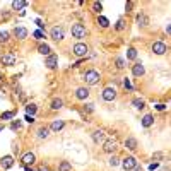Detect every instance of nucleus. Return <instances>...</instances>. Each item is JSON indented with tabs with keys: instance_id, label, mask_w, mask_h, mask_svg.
I'll use <instances>...</instances> for the list:
<instances>
[{
	"instance_id": "obj_1",
	"label": "nucleus",
	"mask_w": 171,
	"mask_h": 171,
	"mask_svg": "<svg viewBox=\"0 0 171 171\" xmlns=\"http://www.w3.org/2000/svg\"><path fill=\"white\" fill-rule=\"evenodd\" d=\"M84 81L87 82L89 86L98 84V82H99V72H96V70H87V72L84 74Z\"/></svg>"
},
{
	"instance_id": "obj_2",
	"label": "nucleus",
	"mask_w": 171,
	"mask_h": 171,
	"mask_svg": "<svg viewBox=\"0 0 171 171\" xmlns=\"http://www.w3.org/2000/svg\"><path fill=\"white\" fill-rule=\"evenodd\" d=\"M86 34H87V31H86V27L82 26V24H74V26H72V36L74 38L82 40V38H86Z\"/></svg>"
},
{
	"instance_id": "obj_3",
	"label": "nucleus",
	"mask_w": 171,
	"mask_h": 171,
	"mask_svg": "<svg viewBox=\"0 0 171 171\" xmlns=\"http://www.w3.org/2000/svg\"><path fill=\"white\" fill-rule=\"evenodd\" d=\"M0 62H2V65H5V67H12V65H15V55L12 52H9L0 58Z\"/></svg>"
},
{
	"instance_id": "obj_4",
	"label": "nucleus",
	"mask_w": 171,
	"mask_h": 171,
	"mask_svg": "<svg viewBox=\"0 0 171 171\" xmlns=\"http://www.w3.org/2000/svg\"><path fill=\"white\" fill-rule=\"evenodd\" d=\"M87 52H89V48H87V45H84V43H77V45L74 46V55L75 56H86L87 55Z\"/></svg>"
},
{
	"instance_id": "obj_5",
	"label": "nucleus",
	"mask_w": 171,
	"mask_h": 171,
	"mask_svg": "<svg viewBox=\"0 0 171 171\" xmlns=\"http://www.w3.org/2000/svg\"><path fill=\"white\" fill-rule=\"evenodd\" d=\"M137 166V161H135V157H125V159L122 161V168L125 171H130V169H134V168Z\"/></svg>"
},
{
	"instance_id": "obj_6",
	"label": "nucleus",
	"mask_w": 171,
	"mask_h": 171,
	"mask_svg": "<svg viewBox=\"0 0 171 171\" xmlns=\"http://www.w3.org/2000/svg\"><path fill=\"white\" fill-rule=\"evenodd\" d=\"M50 34H52V38L55 41H62L63 40V36H65V33H63V27H58V26H55L52 31H50Z\"/></svg>"
},
{
	"instance_id": "obj_7",
	"label": "nucleus",
	"mask_w": 171,
	"mask_h": 171,
	"mask_svg": "<svg viewBox=\"0 0 171 171\" xmlns=\"http://www.w3.org/2000/svg\"><path fill=\"white\" fill-rule=\"evenodd\" d=\"M101 96H103L104 101H113L116 98V91L113 89V87H106V89L103 91V94H101Z\"/></svg>"
},
{
	"instance_id": "obj_8",
	"label": "nucleus",
	"mask_w": 171,
	"mask_h": 171,
	"mask_svg": "<svg viewBox=\"0 0 171 171\" xmlns=\"http://www.w3.org/2000/svg\"><path fill=\"white\" fill-rule=\"evenodd\" d=\"M152 52L156 53V55H164V53L168 52V48H166V45H164V43L156 41V43L152 45Z\"/></svg>"
},
{
	"instance_id": "obj_9",
	"label": "nucleus",
	"mask_w": 171,
	"mask_h": 171,
	"mask_svg": "<svg viewBox=\"0 0 171 171\" xmlns=\"http://www.w3.org/2000/svg\"><path fill=\"white\" fill-rule=\"evenodd\" d=\"M132 74L135 75V77H142V75L145 74V69H144V65L142 63H134V67H132Z\"/></svg>"
},
{
	"instance_id": "obj_10",
	"label": "nucleus",
	"mask_w": 171,
	"mask_h": 171,
	"mask_svg": "<svg viewBox=\"0 0 171 171\" xmlns=\"http://www.w3.org/2000/svg\"><path fill=\"white\" fill-rule=\"evenodd\" d=\"M14 36L19 38V40H26V38H27V29H26V27H23V26H17L14 29Z\"/></svg>"
},
{
	"instance_id": "obj_11",
	"label": "nucleus",
	"mask_w": 171,
	"mask_h": 171,
	"mask_svg": "<svg viewBox=\"0 0 171 171\" xmlns=\"http://www.w3.org/2000/svg\"><path fill=\"white\" fill-rule=\"evenodd\" d=\"M45 65H46L48 69H55L56 65H58V58H56V55H50V56H46Z\"/></svg>"
},
{
	"instance_id": "obj_12",
	"label": "nucleus",
	"mask_w": 171,
	"mask_h": 171,
	"mask_svg": "<svg viewBox=\"0 0 171 171\" xmlns=\"http://www.w3.org/2000/svg\"><path fill=\"white\" fill-rule=\"evenodd\" d=\"M12 164H14V157L12 156H4L2 159H0V166L4 168V169H9Z\"/></svg>"
},
{
	"instance_id": "obj_13",
	"label": "nucleus",
	"mask_w": 171,
	"mask_h": 171,
	"mask_svg": "<svg viewBox=\"0 0 171 171\" xmlns=\"http://www.w3.org/2000/svg\"><path fill=\"white\" fill-rule=\"evenodd\" d=\"M115 149H116V142L115 140H106L104 145H103V151L104 152H108V154L115 152Z\"/></svg>"
},
{
	"instance_id": "obj_14",
	"label": "nucleus",
	"mask_w": 171,
	"mask_h": 171,
	"mask_svg": "<svg viewBox=\"0 0 171 171\" xmlns=\"http://www.w3.org/2000/svg\"><path fill=\"white\" fill-rule=\"evenodd\" d=\"M87 96H89V89L87 87H79L75 91V98L77 99H87Z\"/></svg>"
},
{
	"instance_id": "obj_15",
	"label": "nucleus",
	"mask_w": 171,
	"mask_h": 171,
	"mask_svg": "<svg viewBox=\"0 0 171 171\" xmlns=\"http://www.w3.org/2000/svg\"><path fill=\"white\" fill-rule=\"evenodd\" d=\"M38 52H40L41 55H46V56L52 55V48H50V46L46 45V43H41V45L38 46Z\"/></svg>"
},
{
	"instance_id": "obj_16",
	"label": "nucleus",
	"mask_w": 171,
	"mask_h": 171,
	"mask_svg": "<svg viewBox=\"0 0 171 171\" xmlns=\"http://www.w3.org/2000/svg\"><path fill=\"white\" fill-rule=\"evenodd\" d=\"M63 125H65L63 120H55V122L52 123V127H50V130H52V132H58V130H62V128H63Z\"/></svg>"
},
{
	"instance_id": "obj_17",
	"label": "nucleus",
	"mask_w": 171,
	"mask_h": 171,
	"mask_svg": "<svg viewBox=\"0 0 171 171\" xmlns=\"http://www.w3.org/2000/svg\"><path fill=\"white\" fill-rule=\"evenodd\" d=\"M93 140L96 142V144L103 142V140H104V132H103V130H96V132L93 134Z\"/></svg>"
},
{
	"instance_id": "obj_18",
	"label": "nucleus",
	"mask_w": 171,
	"mask_h": 171,
	"mask_svg": "<svg viewBox=\"0 0 171 171\" xmlns=\"http://www.w3.org/2000/svg\"><path fill=\"white\" fill-rule=\"evenodd\" d=\"M34 159H36V157H34V154L33 152H27V154H24L23 156V164H33L34 163Z\"/></svg>"
},
{
	"instance_id": "obj_19",
	"label": "nucleus",
	"mask_w": 171,
	"mask_h": 171,
	"mask_svg": "<svg viewBox=\"0 0 171 171\" xmlns=\"http://www.w3.org/2000/svg\"><path fill=\"white\" fill-rule=\"evenodd\" d=\"M137 23H139V26H147V24H149V17L140 12V14L137 15Z\"/></svg>"
},
{
	"instance_id": "obj_20",
	"label": "nucleus",
	"mask_w": 171,
	"mask_h": 171,
	"mask_svg": "<svg viewBox=\"0 0 171 171\" xmlns=\"http://www.w3.org/2000/svg\"><path fill=\"white\" fill-rule=\"evenodd\" d=\"M125 147L127 149H130V151H135V149H137V140H135V139H127L125 140Z\"/></svg>"
},
{
	"instance_id": "obj_21",
	"label": "nucleus",
	"mask_w": 171,
	"mask_h": 171,
	"mask_svg": "<svg viewBox=\"0 0 171 171\" xmlns=\"http://www.w3.org/2000/svg\"><path fill=\"white\" fill-rule=\"evenodd\" d=\"M48 135H50V127H41L38 130V137L40 139H46Z\"/></svg>"
},
{
	"instance_id": "obj_22",
	"label": "nucleus",
	"mask_w": 171,
	"mask_h": 171,
	"mask_svg": "<svg viewBox=\"0 0 171 171\" xmlns=\"http://www.w3.org/2000/svg\"><path fill=\"white\" fill-rule=\"evenodd\" d=\"M152 123H154L152 115H145L144 118H142V127H145V128H147V127H151Z\"/></svg>"
},
{
	"instance_id": "obj_23",
	"label": "nucleus",
	"mask_w": 171,
	"mask_h": 171,
	"mask_svg": "<svg viewBox=\"0 0 171 171\" xmlns=\"http://www.w3.org/2000/svg\"><path fill=\"white\" fill-rule=\"evenodd\" d=\"M26 5H27L26 0H14V2H12V9H15V10H17V9H24Z\"/></svg>"
},
{
	"instance_id": "obj_24",
	"label": "nucleus",
	"mask_w": 171,
	"mask_h": 171,
	"mask_svg": "<svg viewBox=\"0 0 171 171\" xmlns=\"http://www.w3.org/2000/svg\"><path fill=\"white\" fill-rule=\"evenodd\" d=\"M36 111H38V106H36V104H27V106H26V113H27L29 116H34V115H36Z\"/></svg>"
},
{
	"instance_id": "obj_25",
	"label": "nucleus",
	"mask_w": 171,
	"mask_h": 171,
	"mask_svg": "<svg viewBox=\"0 0 171 171\" xmlns=\"http://www.w3.org/2000/svg\"><path fill=\"white\" fill-rule=\"evenodd\" d=\"M127 58H128V60H135V58H137V50H135V48H128V50H127Z\"/></svg>"
},
{
	"instance_id": "obj_26",
	"label": "nucleus",
	"mask_w": 171,
	"mask_h": 171,
	"mask_svg": "<svg viewBox=\"0 0 171 171\" xmlns=\"http://www.w3.org/2000/svg\"><path fill=\"white\" fill-rule=\"evenodd\" d=\"M98 24H99L101 27H108V26H110L108 19L104 17V15H99V19H98Z\"/></svg>"
},
{
	"instance_id": "obj_27",
	"label": "nucleus",
	"mask_w": 171,
	"mask_h": 171,
	"mask_svg": "<svg viewBox=\"0 0 171 171\" xmlns=\"http://www.w3.org/2000/svg\"><path fill=\"white\" fill-rule=\"evenodd\" d=\"M63 106V101L62 99H53L52 101V110H60Z\"/></svg>"
},
{
	"instance_id": "obj_28",
	"label": "nucleus",
	"mask_w": 171,
	"mask_h": 171,
	"mask_svg": "<svg viewBox=\"0 0 171 171\" xmlns=\"http://www.w3.org/2000/svg\"><path fill=\"white\" fill-rule=\"evenodd\" d=\"M134 106H135L137 110H142V108L145 106L144 99H139V98H135V99H134Z\"/></svg>"
},
{
	"instance_id": "obj_29",
	"label": "nucleus",
	"mask_w": 171,
	"mask_h": 171,
	"mask_svg": "<svg viewBox=\"0 0 171 171\" xmlns=\"http://www.w3.org/2000/svg\"><path fill=\"white\" fill-rule=\"evenodd\" d=\"M60 171H72V166L67 161H63V163H60Z\"/></svg>"
},
{
	"instance_id": "obj_30",
	"label": "nucleus",
	"mask_w": 171,
	"mask_h": 171,
	"mask_svg": "<svg viewBox=\"0 0 171 171\" xmlns=\"http://www.w3.org/2000/svg\"><path fill=\"white\" fill-rule=\"evenodd\" d=\"M21 127H23L21 120H14V122H12V125H10V128H12V130H19Z\"/></svg>"
},
{
	"instance_id": "obj_31",
	"label": "nucleus",
	"mask_w": 171,
	"mask_h": 171,
	"mask_svg": "<svg viewBox=\"0 0 171 171\" xmlns=\"http://www.w3.org/2000/svg\"><path fill=\"white\" fill-rule=\"evenodd\" d=\"M9 41V33L7 31H2L0 33V43H7Z\"/></svg>"
},
{
	"instance_id": "obj_32",
	"label": "nucleus",
	"mask_w": 171,
	"mask_h": 171,
	"mask_svg": "<svg viewBox=\"0 0 171 171\" xmlns=\"http://www.w3.org/2000/svg\"><path fill=\"white\" fill-rule=\"evenodd\" d=\"M93 10L94 12H101V10H103V4H101V2H94V4H93Z\"/></svg>"
},
{
	"instance_id": "obj_33",
	"label": "nucleus",
	"mask_w": 171,
	"mask_h": 171,
	"mask_svg": "<svg viewBox=\"0 0 171 171\" xmlns=\"http://www.w3.org/2000/svg\"><path fill=\"white\" fill-rule=\"evenodd\" d=\"M12 116H14V113H12V111H5V113H2L0 118H2V120H10Z\"/></svg>"
},
{
	"instance_id": "obj_34",
	"label": "nucleus",
	"mask_w": 171,
	"mask_h": 171,
	"mask_svg": "<svg viewBox=\"0 0 171 171\" xmlns=\"http://www.w3.org/2000/svg\"><path fill=\"white\" fill-rule=\"evenodd\" d=\"M116 67H118V69H123V67H125V60H123V58H116Z\"/></svg>"
},
{
	"instance_id": "obj_35",
	"label": "nucleus",
	"mask_w": 171,
	"mask_h": 171,
	"mask_svg": "<svg viewBox=\"0 0 171 171\" xmlns=\"http://www.w3.org/2000/svg\"><path fill=\"white\" fill-rule=\"evenodd\" d=\"M33 36L36 38V40H41L45 34H43V31H41V29H38V31H34V33H33Z\"/></svg>"
},
{
	"instance_id": "obj_36",
	"label": "nucleus",
	"mask_w": 171,
	"mask_h": 171,
	"mask_svg": "<svg viewBox=\"0 0 171 171\" xmlns=\"http://www.w3.org/2000/svg\"><path fill=\"white\" fill-rule=\"evenodd\" d=\"M118 163H120V159L116 156H113L111 159H110V166H118Z\"/></svg>"
},
{
	"instance_id": "obj_37",
	"label": "nucleus",
	"mask_w": 171,
	"mask_h": 171,
	"mask_svg": "<svg viewBox=\"0 0 171 171\" xmlns=\"http://www.w3.org/2000/svg\"><path fill=\"white\" fill-rule=\"evenodd\" d=\"M116 29H118V31H122L123 29V27H125V23H123V19H118V23H116Z\"/></svg>"
},
{
	"instance_id": "obj_38",
	"label": "nucleus",
	"mask_w": 171,
	"mask_h": 171,
	"mask_svg": "<svg viewBox=\"0 0 171 171\" xmlns=\"http://www.w3.org/2000/svg\"><path fill=\"white\" fill-rule=\"evenodd\" d=\"M123 86H125L127 89H132V84H130V81H128V79H123Z\"/></svg>"
},
{
	"instance_id": "obj_39",
	"label": "nucleus",
	"mask_w": 171,
	"mask_h": 171,
	"mask_svg": "<svg viewBox=\"0 0 171 171\" xmlns=\"http://www.w3.org/2000/svg\"><path fill=\"white\" fill-rule=\"evenodd\" d=\"M164 108H166L164 104H157V106H156V110H157V111H164Z\"/></svg>"
},
{
	"instance_id": "obj_40",
	"label": "nucleus",
	"mask_w": 171,
	"mask_h": 171,
	"mask_svg": "<svg viewBox=\"0 0 171 171\" xmlns=\"http://www.w3.org/2000/svg\"><path fill=\"white\" fill-rule=\"evenodd\" d=\"M26 122L27 123H34V118H33V116H29V115H26Z\"/></svg>"
},
{
	"instance_id": "obj_41",
	"label": "nucleus",
	"mask_w": 171,
	"mask_h": 171,
	"mask_svg": "<svg viewBox=\"0 0 171 171\" xmlns=\"http://www.w3.org/2000/svg\"><path fill=\"white\" fill-rule=\"evenodd\" d=\"M157 166H159V164H157V163H152V164H151V166H149V169H152V171H154Z\"/></svg>"
},
{
	"instance_id": "obj_42",
	"label": "nucleus",
	"mask_w": 171,
	"mask_h": 171,
	"mask_svg": "<svg viewBox=\"0 0 171 171\" xmlns=\"http://www.w3.org/2000/svg\"><path fill=\"white\" fill-rule=\"evenodd\" d=\"M93 106H94V104H91V103H89V104H86V108H87V111H93V110H94Z\"/></svg>"
},
{
	"instance_id": "obj_43",
	"label": "nucleus",
	"mask_w": 171,
	"mask_h": 171,
	"mask_svg": "<svg viewBox=\"0 0 171 171\" xmlns=\"http://www.w3.org/2000/svg\"><path fill=\"white\" fill-rule=\"evenodd\" d=\"M161 157H163V154H161V152H156V154H154V159H161Z\"/></svg>"
},
{
	"instance_id": "obj_44",
	"label": "nucleus",
	"mask_w": 171,
	"mask_h": 171,
	"mask_svg": "<svg viewBox=\"0 0 171 171\" xmlns=\"http://www.w3.org/2000/svg\"><path fill=\"white\" fill-rule=\"evenodd\" d=\"M166 33L171 34V24H168V26H166Z\"/></svg>"
},
{
	"instance_id": "obj_45",
	"label": "nucleus",
	"mask_w": 171,
	"mask_h": 171,
	"mask_svg": "<svg viewBox=\"0 0 171 171\" xmlns=\"http://www.w3.org/2000/svg\"><path fill=\"white\" fill-rule=\"evenodd\" d=\"M132 5H134V4H132V2H128V4L125 5V7H127V10H130V9H132Z\"/></svg>"
},
{
	"instance_id": "obj_46",
	"label": "nucleus",
	"mask_w": 171,
	"mask_h": 171,
	"mask_svg": "<svg viewBox=\"0 0 171 171\" xmlns=\"http://www.w3.org/2000/svg\"><path fill=\"white\" fill-rule=\"evenodd\" d=\"M134 171H142V168H140V166H135V168H134Z\"/></svg>"
}]
</instances>
